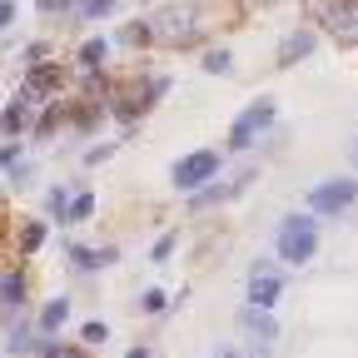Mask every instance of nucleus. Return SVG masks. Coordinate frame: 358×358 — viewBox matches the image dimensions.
Wrapping results in <instances>:
<instances>
[{"instance_id":"aec40b11","label":"nucleus","mask_w":358,"mask_h":358,"mask_svg":"<svg viewBox=\"0 0 358 358\" xmlns=\"http://www.w3.org/2000/svg\"><path fill=\"white\" fill-rule=\"evenodd\" d=\"M229 60H234V55H229V50H209V55H204V60H199V65H204V70H209V75H229Z\"/></svg>"},{"instance_id":"9b49d317","label":"nucleus","mask_w":358,"mask_h":358,"mask_svg":"<svg viewBox=\"0 0 358 358\" xmlns=\"http://www.w3.org/2000/svg\"><path fill=\"white\" fill-rule=\"evenodd\" d=\"M45 234H50V229H45V219H25V224H20V234H15V249H20V259L40 254V249H45Z\"/></svg>"},{"instance_id":"4be33fe9","label":"nucleus","mask_w":358,"mask_h":358,"mask_svg":"<svg viewBox=\"0 0 358 358\" xmlns=\"http://www.w3.org/2000/svg\"><path fill=\"white\" fill-rule=\"evenodd\" d=\"M15 164H20V140H6V145H0V169L10 174Z\"/></svg>"},{"instance_id":"20e7f679","label":"nucleus","mask_w":358,"mask_h":358,"mask_svg":"<svg viewBox=\"0 0 358 358\" xmlns=\"http://www.w3.org/2000/svg\"><path fill=\"white\" fill-rule=\"evenodd\" d=\"M353 204H358V179H348V174L319 179V185L308 189V199H303V209L319 214V219H338V214L353 209Z\"/></svg>"},{"instance_id":"412c9836","label":"nucleus","mask_w":358,"mask_h":358,"mask_svg":"<svg viewBox=\"0 0 358 358\" xmlns=\"http://www.w3.org/2000/svg\"><path fill=\"white\" fill-rule=\"evenodd\" d=\"M189 30H194V25H189V10H179V15H169V20H164V35H179V40H185Z\"/></svg>"},{"instance_id":"1a4fd4ad","label":"nucleus","mask_w":358,"mask_h":358,"mask_svg":"<svg viewBox=\"0 0 358 358\" xmlns=\"http://www.w3.org/2000/svg\"><path fill=\"white\" fill-rule=\"evenodd\" d=\"M313 30H289L284 35V45H279V65H299V60H308L313 55Z\"/></svg>"},{"instance_id":"6ab92c4d","label":"nucleus","mask_w":358,"mask_h":358,"mask_svg":"<svg viewBox=\"0 0 358 358\" xmlns=\"http://www.w3.org/2000/svg\"><path fill=\"white\" fill-rule=\"evenodd\" d=\"M115 6H120V0H85L80 20H105V15H115Z\"/></svg>"},{"instance_id":"a878e982","label":"nucleus","mask_w":358,"mask_h":358,"mask_svg":"<svg viewBox=\"0 0 358 358\" xmlns=\"http://www.w3.org/2000/svg\"><path fill=\"white\" fill-rule=\"evenodd\" d=\"M110 155H115V145H95V150H85V164L95 169V164H105Z\"/></svg>"},{"instance_id":"bb28decb","label":"nucleus","mask_w":358,"mask_h":358,"mask_svg":"<svg viewBox=\"0 0 358 358\" xmlns=\"http://www.w3.org/2000/svg\"><path fill=\"white\" fill-rule=\"evenodd\" d=\"M80 338H85V343H105V338H110V329H105V324H85V329H80Z\"/></svg>"},{"instance_id":"2f4dec72","label":"nucleus","mask_w":358,"mask_h":358,"mask_svg":"<svg viewBox=\"0 0 358 358\" xmlns=\"http://www.w3.org/2000/svg\"><path fill=\"white\" fill-rule=\"evenodd\" d=\"M124 358H150V348H145V343H140V348H129V353H124Z\"/></svg>"},{"instance_id":"72a5a7b5","label":"nucleus","mask_w":358,"mask_h":358,"mask_svg":"<svg viewBox=\"0 0 358 358\" xmlns=\"http://www.w3.org/2000/svg\"><path fill=\"white\" fill-rule=\"evenodd\" d=\"M219 358H239V353H234V348H224V353H219Z\"/></svg>"},{"instance_id":"f257e3e1","label":"nucleus","mask_w":358,"mask_h":358,"mask_svg":"<svg viewBox=\"0 0 358 358\" xmlns=\"http://www.w3.org/2000/svg\"><path fill=\"white\" fill-rule=\"evenodd\" d=\"M274 249H279V259L284 264H308L313 254H319V214H284L279 219V234H274Z\"/></svg>"},{"instance_id":"39448f33","label":"nucleus","mask_w":358,"mask_h":358,"mask_svg":"<svg viewBox=\"0 0 358 358\" xmlns=\"http://www.w3.org/2000/svg\"><path fill=\"white\" fill-rule=\"evenodd\" d=\"M279 294H284V274H279L268 259H254V264H249V303H254V308H274Z\"/></svg>"},{"instance_id":"2eb2a0df","label":"nucleus","mask_w":358,"mask_h":358,"mask_svg":"<svg viewBox=\"0 0 358 358\" xmlns=\"http://www.w3.org/2000/svg\"><path fill=\"white\" fill-rule=\"evenodd\" d=\"M105 60H110V40H85L80 45V65L85 70H100Z\"/></svg>"},{"instance_id":"393cba45","label":"nucleus","mask_w":358,"mask_h":358,"mask_svg":"<svg viewBox=\"0 0 358 358\" xmlns=\"http://www.w3.org/2000/svg\"><path fill=\"white\" fill-rule=\"evenodd\" d=\"M120 40H124V45H140V40H150V25H124Z\"/></svg>"},{"instance_id":"4468645a","label":"nucleus","mask_w":358,"mask_h":358,"mask_svg":"<svg viewBox=\"0 0 358 358\" xmlns=\"http://www.w3.org/2000/svg\"><path fill=\"white\" fill-rule=\"evenodd\" d=\"M65 319H70V299H50V303L40 308V334H55Z\"/></svg>"},{"instance_id":"5701e85b","label":"nucleus","mask_w":358,"mask_h":358,"mask_svg":"<svg viewBox=\"0 0 358 358\" xmlns=\"http://www.w3.org/2000/svg\"><path fill=\"white\" fill-rule=\"evenodd\" d=\"M164 303H169V299H164L159 289H145V294H140V308H145V313H164Z\"/></svg>"},{"instance_id":"7c9ffc66","label":"nucleus","mask_w":358,"mask_h":358,"mask_svg":"<svg viewBox=\"0 0 358 358\" xmlns=\"http://www.w3.org/2000/svg\"><path fill=\"white\" fill-rule=\"evenodd\" d=\"M35 6H40V15H55V10H65V6H70V0H35Z\"/></svg>"},{"instance_id":"6e6552de","label":"nucleus","mask_w":358,"mask_h":358,"mask_svg":"<svg viewBox=\"0 0 358 358\" xmlns=\"http://www.w3.org/2000/svg\"><path fill=\"white\" fill-rule=\"evenodd\" d=\"M120 254L105 244V249H85V244H70V264L80 268V274H95V268H110Z\"/></svg>"},{"instance_id":"0eeeda50","label":"nucleus","mask_w":358,"mask_h":358,"mask_svg":"<svg viewBox=\"0 0 358 358\" xmlns=\"http://www.w3.org/2000/svg\"><path fill=\"white\" fill-rule=\"evenodd\" d=\"M30 105L35 100H25V95H15L6 110H0V129H6V140H20V134L30 129Z\"/></svg>"},{"instance_id":"cd10ccee","label":"nucleus","mask_w":358,"mask_h":358,"mask_svg":"<svg viewBox=\"0 0 358 358\" xmlns=\"http://www.w3.org/2000/svg\"><path fill=\"white\" fill-rule=\"evenodd\" d=\"M25 65H45V45H40V40L25 45Z\"/></svg>"},{"instance_id":"a211bd4d","label":"nucleus","mask_w":358,"mask_h":358,"mask_svg":"<svg viewBox=\"0 0 358 358\" xmlns=\"http://www.w3.org/2000/svg\"><path fill=\"white\" fill-rule=\"evenodd\" d=\"M174 244H179V229H164V234L155 239V249H150V264H169Z\"/></svg>"},{"instance_id":"423d86ee","label":"nucleus","mask_w":358,"mask_h":358,"mask_svg":"<svg viewBox=\"0 0 358 358\" xmlns=\"http://www.w3.org/2000/svg\"><path fill=\"white\" fill-rule=\"evenodd\" d=\"M50 90H60V65H30V75L20 80V95L40 105V95H50Z\"/></svg>"},{"instance_id":"ddd939ff","label":"nucleus","mask_w":358,"mask_h":358,"mask_svg":"<svg viewBox=\"0 0 358 358\" xmlns=\"http://www.w3.org/2000/svg\"><path fill=\"white\" fill-rule=\"evenodd\" d=\"M329 25L334 30H353L358 25V0H329Z\"/></svg>"},{"instance_id":"f704fd0d","label":"nucleus","mask_w":358,"mask_h":358,"mask_svg":"<svg viewBox=\"0 0 358 358\" xmlns=\"http://www.w3.org/2000/svg\"><path fill=\"white\" fill-rule=\"evenodd\" d=\"M353 169H358V140H353Z\"/></svg>"},{"instance_id":"f03ea898","label":"nucleus","mask_w":358,"mask_h":358,"mask_svg":"<svg viewBox=\"0 0 358 358\" xmlns=\"http://www.w3.org/2000/svg\"><path fill=\"white\" fill-rule=\"evenodd\" d=\"M219 169H224V155H219V150H189L185 159H174L169 185H174L179 194H199L204 185H214V179H219Z\"/></svg>"},{"instance_id":"7ed1b4c3","label":"nucleus","mask_w":358,"mask_h":358,"mask_svg":"<svg viewBox=\"0 0 358 358\" xmlns=\"http://www.w3.org/2000/svg\"><path fill=\"white\" fill-rule=\"evenodd\" d=\"M274 120H279V105L268 100V95L249 100V105H244V110L234 115V124H229V150H234V155L254 150V145H259V134H264L268 124H274Z\"/></svg>"},{"instance_id":"473e14b6","label":"nucleus","mask_w":358,"mask_h":358,"mask_svg":"<svg viewBox=\"0 0 358 358\" xmlns=\"http://www.w3.org/2000/svg\"><path fill=\"white\" fill-rule=\"evenodd\" d=\"M0 239H6V209H0Z\"/></svg>"},{"instance_id":"b1692460","label":"nucleus","mask_w":358,"mask_h":358,"mask_svg":"<svg viewBox=\"0 0 358 358\" xmlns=\"http://www.w3.org/2000/svg\"><path fill=\"white\" fill-rule=\"evenodd\" d=\"M55 124H60V105H50V110H45V120L35 124V140H45V134H50Z\"/></svg>"},{"instance_id":"dca6fc26","label":"nucleus","mask_w":358,"mask_h":358,"mask_svg":"<svg viewBox=\"0 0 358 358\" xmlns=\"http://www.w3.org/2000/svg\"><path fill=\"white\" fill-rule=\"evenodd\" d=\"M90 214H95V194H75L70 209H65V224H85Z\"/></svg>"},{"instance_id":"c756f323","label":"nucleus","mask_w":358,"mask_h":358,"mask_svg":"<svg viewBox=\"0 0 358 358\" xmlns=\"http://www.w3.org/2000/svg\"><path fill=\"white\" fill-rule=\"evenodd\" d=\"M10 348H15V353H20V348H30V329H25V324L10 334Z\"/></svg>"},{"instance_id":"f8f14e48","label":"nucleus","mask_w":358,"mask_h":358,"mask_svg":"<svg viewBox=\"0 0 358 358\" xmlns=\"http://www.w3.org/2000/svg\"><path fill=\"white\" fill-rule=\"evenodd\" d=\"M25 303V274L20 268H6L0 274V308H20Z\"/></svg>"},{"instance_id":"c85d7f7f","label":"nucleus","mask_w":358,"mask_h":358,"mask_svg":"<svg viewBox=\"0 0 358 358\" xmlns=\"http://www.w3.org/2000/svg\"><path fill=\"white\" fill-rule=\"evenodd\" d=\"M15 25V6H10V0H0V30H10Z\"/></svg>"},{"instance_id":"9d476101","label":"nucleus","mask_w":358,"mask_h":358,"mask_svg":"<svg viewBox=\"0 0 358 358\" xmlns=\"http://www.w3.org/2000/svg\"><path fill=\"white\" fill-rule=\"evenodd\" d=\"M239 324H244V329H249L259 343H274V338H279V324L268 319V308H254V303H249V308L239 313Z\"/></svg>"},{"instance_id":"f3484780","label":"nucleus","mask_w":358,"mask_h":358,"mask_svg":"<svg viewBox=\"0 0 358 358\" xmlns=\"http://www.w3.org/2000/svg\"><path fill=\"white\" fill-rule=\"evenodd\" d=\"M70 199H75V194H70L65 185H50V194H45V209H50V214L65 224V209H70Z\"/></svg>"}]
</instances>
